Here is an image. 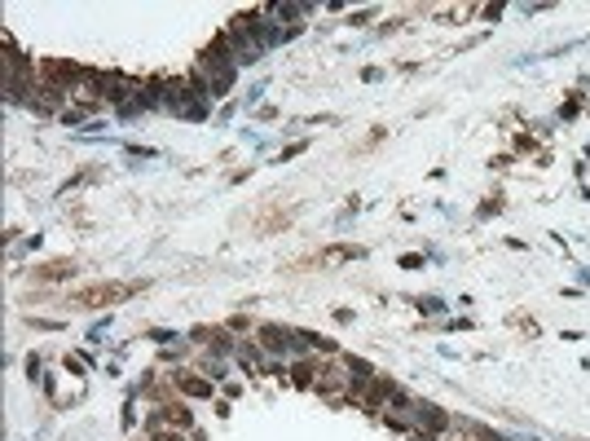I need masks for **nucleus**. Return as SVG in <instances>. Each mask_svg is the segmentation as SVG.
I'll return each instance as SVG.
<instances>
[{"instance_id":"2","label":"nucleus","mask_w":590,"mask_h":441,"mask_svg":"<svg viewBox=\"0 0 590 441\" xmlns=\"http://www.w3.org/2000/svg\"><path fill=\"white\" fill-rule=\"evenodd\" d=\"M71 274H75V265H71V260H49V265L31 269V278H71Z\"/></svg>"},{"instance_id":"5","label":"nucleus","mask_w":590,"mask_h":441,"mask_svg":"<svg viewBox=\"0 0 590 441\" xmlns=\"http://www.w3.org/2000/svg\"><path fill=\"white\" fill-rule=\"evenodd\" d=\"M154 441H181L176 433H159V437H154Z\"/></svg>"},{"instance_id":"4","label":"nucleus","mask_w":590,"mask_h":441,"mask_svg":"<svg viewBox=\"0 0 590 441\" xmlns=\"http://www.w3.org/2000/svg\"><path fill=\"white\" fill-rule=\"evenodd\" d=\"M181 389H186V393H207V384L194 380V375H186V380H181Z\"/></svg>"},{"instance_id":"1","label":"nucleus","mask_w":590,"mask_h":441,"mask_svg":"<svg viewBox=\"0 0 590 441\" xmlns=\"http://www.w3.org/2000/svg\"><path fill=\"white\" fill-rule=\"evenodd\" d=\"M137 283H93V287H80L71 296V305H84V309H97V305H115V300L133 296Z\"/></svg>"},{"instance_id":"3","label":"nucleus","mask_w":590,"mask_h":441,"mask_svg":"<svg viewBox=\"0 0 590 441\" xmlns=\"http://www.w3.org/2000/svg\"><path fill=\"white\" fill-rule=\"evenodd\" d=\"M260 340H264V349H282V344H287V331L264 327V331H260Z\"/></svg>"}]
</instances>
